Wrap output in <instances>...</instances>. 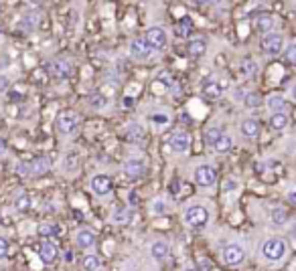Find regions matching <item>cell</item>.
I'll list each match as a JSON object with an SVG mask.
<instances>
[{
	"mask_svg": "<svg viewBox=\"0 0 296 271\" xmlns=\"http://www.w3.org/2000/svg\"><path fill=\"white\" fill-rule=\"evenodd\" d=\"M221 188H223V192H225V194H229V192H235V190L240 188V182H238L235 178H225V182H223V186H221Z\"/></svg>",
	"mask_w": 296,
	"mask_h": 271,
	"instance_id": "e575fe53",
	"label": "cell"
},
{
	"mask_svg": "<svg viewBox=\"0 0 296 271\" xmlns=\"http://www.w3.org/2000/svg\"><path fill=\"white\" fill-rule=\"evenodd\" d=\"M144 172H146V166H144V162H142V160L132 158V160H128V162L124 164V174H126L128 178H132V180L142 178V176H144Z\"/></svg>",
	"mask_w": 296,
	"mask_h": 271,
	"instance_id": "4fadbf2b",
	"label": "cell"
},
{
	"mask_svg": "<svg viewBox=\"0 0 296 271\" xmlns=\"http://www.w3.org/2000/svg\"><path fill=\"white\" fill-rule=\"evenodd\" d=\"M150 255L154 257V259H164L166 255H168V245L164 243V241H154L152 245H150Z\"/></svg>",
	"mask_w": 296,
	"mask_h": 271,
	"instance_id": "603a6c76",
	"label": "cell"
},
{
	"mask_svg": "<svg viewBox=\"0 0 296 271\" xmlns=\"http://www.w3.org/2000/svg\"><path fill=\"white\" fill-rule=\"evenodd\" d=\"M217 180V172L211 164H201L195 168V182L199 186H213Z\"/></svg>",
	"mask_w": 296,
	"mask_h": 271,
	"instance_id": "5b68a950",
	"label": "cell"
},
{
	"mask_svg": "<svg viewBox=\"0 0 296 271\" xmlns=\"http://www.w3.org/2000/svg\"><path fill=\"white\" fill-rule=\"evenodd\" d=\"M4 148H6V146H4V140H0V154L4 152Z\"/></svg>",
	"mask_w": 296,
	"mask_h": 271,
	"instance_id": "7dc6e473",
	"label": "cell"
},
{
	"mask_svg": "<svg viewBox=\"0 0 296 271\" xmlns=\"http://www.w3.org/2000/svg\"><path fill=\"white\" fill-rule=\"evenodd\" d=\"M130 57L132 59H146L148 55H150V47H148V43L144 41V37H136L132 43H130Z\"/></svg>",
	"mask_w": 296,
	"mask_h": 271,
	"instance_id": "8fae6325",
	"label": "cell"
},
{
	"mask_svg": "<svg viewBox=\"0 0 296 271\" xmlns=\"http://www.w3.org/2000/svg\"><path fill=\"white\" fill-rule=\"evenodd\" d=\"M268 108L274 112V114H284V108H286V99L282 95H272L268 99Z\"/></svg>",
	"mask_w": 296,
	"mask_h": 271,
	"instance_id": "484cf974",
	"label": "cell"
},
{
	"mask_svg": "<svg viewBox=\"0 0 296 271\" xmlns=\"http://www.w3.org/2000/svg\"><path fill=\"white\" fill-rule=\"evenodd\" d=\"M100 265H102V261H100V257L98 255H85L83 257V261H81V267L85 271H98L100 269Z\"/></svg>",
	"mask_w": 296,
	"mask_h": 271,
	"instance_id": "f1b7e54d",
	"label": "cell"
},
{
	"mask_svg": "<svg viewBox=\"0 0 296 271\" xmlns=\"http://www.w3.org/2000/svg\"><path fill=\"white\" fill-rule=\"evenodd\" d=\"M262 51L266 53V55H278V53H282V47H284V39H282V35H278V32H270V35H266L264 39H262Z\"/></svg>",
	"mask_w": 296,
	"mask_h": 271,
	"instance_id": "ba28073f",
	"label": "cell"
},
{
	"mask_svg": "<svg viewBox=\"0 0 296 271\" xmlns=\"http://www.w3.org/2000/svg\"><path fill=\"white\" fill-rule=\"evenodd\" d=\"M191 26H193V22H191V18L189 16H185L176 26H174V35L176 37H181V39H185V37H189V32H191Z\"/></svg>",
	"mask_w": 296,
	"mask_h": 271,
	"instance_id": "4316f807",
	"label": "cell"
},
{
	"mask_svg": "<svg viewBox=\"0 0 296 271\" xmlns=\"http://www.w3.org/2000/svg\"><path fill=\"white\" fill-rule=\"evenodd\" d=\"M235 97H238V99H244V97H246V95H244V89H242V87H238V89H235Z\"/></svg>",
	"mask_w": 296,
	"mask_h": 271,
	"instance_id": "f6af8a7d",
	"label": "cell"
},
{
	"mask_svg": "<svg viewBox=\"0 0 296 271\" xmlns=\"http://www.w3.org/2000/svg\"><path fill=\"white\" fill-rule=\"evenodd\" d=\"M90 186H92V190H94L96 196H108V194L112 192V188H114L112 178H110L108 174H96V176L92 178Z\"/></svg>",
	"mask_w": 296,
	"mask_h": 271,
	"instance_id": "9c48e42d",
	"label": "cell"
},
{
	"mask_svg": "<svg viewBox=\"0 0 296 271\" xmlns=\"http://www.w3.org/2000/svg\"><path fill=\"white\" fill-rule=\"evenodd\" d=\"M170 148L176 152V154H185L189 152L191 148V136L187 132H176V134L170 136Z\"/></svg>",
	"mask_w": 296,
	"mask_h": 271,
	"instance_id": "7c38bea8",
	"label": "cell"
},
{
	"mask_svg": "<svg viewBox=\"0 0 296 271\" xmlns=\"http://www.w3.org/2000/svg\"><path fill=\"white\" fill-rule=\"evenodd\" d=\"M221 93H223V89H221V85L215 83V81H207V83L203 85V95H205L207 99H219Z\"/></svg>",
	"mask_w": 296,
	"mask_h": 271,
	"instance_id": "44dd1931",
	"label": "cell"
},
{
	"mask_svg": "<svg viewBox=\"0 0 296 271\" xmlns=\"http://www.w3.org/2000/svg\"><path fill=\"white\" fill-rule=\"evenodd\" d=\"M0 32H2V26H0Z\"/></svg>",
	"mask_w": 296,
	"mask_h": 271,
	"instance_id": "681fc988",
	"label": "cell"
},
{
	"mask_svg": "<svg viewBox=\"0 0 296 271\" xmlns=\"http://www.w3.org/2000/svg\"><path fill=\"white\" fill-rule=\"evenodd\" d=\"M8 89V79L4 75H0V93H4Z\"/></svg>",
	"mask_w": 296,
	"mask_h": 271,
	"instance_id": "7bdbcfd3",
	"label": "cell"
},
{
	"mask_svg": "<svg viewBox=\"0 0 296 271\" xmlns=\"http://www.w3.org/2000/svg\"><path fill=\"white\" fill-rule=\"evenodd\" d=\"M39 257H41L43 263L51 265V263H55V259L59 257V251H57V247H55L51 241H43L41 247H39Z\"/></svg>",
	"mask_w": 296,
	"mask_h": 271,
	"instance_id": "5bb4252c",
	"label": "cell"
},
{
	"mask_svg": "<svg viewBox=\"0 0 296 271\" xmlns=\"http://www.w3.org/2000/svg\"><path fill=\"white\" fill-rule=\"evenodd\" d=\"M256 28H258L260 32H264V37L270 35L272 28H274V16H272V14H262V16H258Z\"/></svg>",
	"mask_w": 296,
	"mask_h": 271,
	"instance_id": "ffe728a7",
	"label": "cell"
},
{
	"mask_svg": "<svg viewBox=\"0 0 296 271\" xmlns=\"http://www.w3.org/2000/svg\"><path fill=\"white\" fill-rule=\"evenodd\" d=\"M185 223L193 229H203L209 223V211L203 205H191L185 211Z\"/></svg>",
	"mask_w": 296,
	"mask_h": 271,
	"instance_id": "7a4b0ae2",
	"label": "cell"
},
{
	"mask_svg": "<svg viewBox=\"0 0 296 271\" xmlns=\"http://www.w3.org/2000/svg\"><path fill=\"white\" fill-rule=\"evenodd\" d=\"M270 221H272L274 227H284V225H288V211L282 209V207L272 209V213H270Z\"/></svg>",
	"mask_w": 296,
	"mask_h": 271,
	"instance_id": "ac0fdd59",
	"label": "cell"
},
{
	"mask_svg": "<svg viewBox=\"0 0 296 271\" xmlns=\"http://www.w3.org/2000/svg\"><path fill=\"white\" fill-rule=\"evenodd\" d=\"M286 59H288V63H292L296 67V43L286 47Z\"/></svg>",
	"mask_w": 296,
	"mask_h": 271,
	"instance_id": "ab89813d",
	"label": "cell"
},
{
	"mask_svg": "<svg viewBox=\"0 0 296 271\" xmlns=\"http://www.w3.org/2000/svg\"><path fill=\"white\" fill-rule=\"evenodd\" d=\"M77 162H79V160H77V154H75V152H73V154H67V156H65V170H69V172L75 170V168H77Z\"/></svg>",
	"mask_w": 296,
	"mask_h": 271,
	"instance_id": "8d00e7d4",
	"label": "cell"
},
{
	"mask_svg": "<svg viewBox=\"0 0 296 271\" xmlns=\"http://www.w3.org/2000/svg\"><path fill=\"white\" fill-rule=\"evenodd\" d=\"M223 261L227 265H240L246 261V249L240 243H229L223 249Z\"/></svg>",
	"mask_w": 296,
	"mask_h": 271,
	"instance_id": "8992f818",
	"label": "cell"
},
{
	"mask_svg": "<svg viewBox=\"0 0 296 271\" xmlns=\"http://www.w3.org/2000/svg\"><path fill=\"white\" fill-rule=\"evenodd\" d=\"M183 271H195V269H191V267H187V269H183Z\"/></svg>",
	"mask_w": 296,
	"mask_h": 271,
	"instance_id": "c3c4849f",
	"label": "cell"
},
{
	"mask_svg": "<svg viewBox=\"0 0 296 271\" xmlns=\"http://www.w3.org/2000/svg\"><path fill=\"white\" fill-rule=\"evenodd\" d=\"M150 122L156 124V126H164V124H168V118L164 114H152L150 116Z\"/></svg>",
	"mask_w": 296,
	"mask_h": 271,
	"instance_id": "f35d334b",
	"label": "cell"
},
{
	"mask_svg": "<svg viewBox=\"0 0 296 271\" xmlns=\"http://www.w3.org/2000/svg\"><path fill=\"white\" fill-rule=\"evenodd\" d=\"M258 63L256 61H252V59H246L242 65H240V71H242V75H246V77H254V75H258Z\"/></svg>",
	"mask_w": 296,
	"mask_h": 271,
	"instance_id": "83f0119b",
	"label": "cell"
},
{
	"mask_svg": "<svg viewBox=\"0 0 296 271\" xmlns=\"http://www.w3.org/2000/svg\"><path fill=\"white\" fill-rule=\"evenodd\" d=\"M168 209H170V205H168V200H166V198H154V200H152V205H150V211H152V215H156V217L166 215V213H168Z\"/></svg>",
	"mask_w": 296,
	"mask_h": 271,
	"instance_id": "cb8c5ba5",
	"label": "cell"
},
{
	"mask_svg": "<svg viewBox=\"0 0 296 271\" xmlns=\"http://www.w3.org/2000/svg\"><path fill=\"white\" fill-rule=\"evenodd\" d=\"M290 93H292V99L296 101V83L292 85V89H290Z\"/></svg>",
	"mask_w": 296,
	"mask_h": 271,
	"instance_id": "bcb514c9",
	"label": "cell"
},
{
	"mask_svg": "<svg viewBox=\"0 0 296 271\" xmlns=\"http://www.w3.org/2000/svg\"><path fill=\"white\" fill-rule=\"evenodd\" d=\"M37 22H39V16H37V14H26V16L20 20V26L28 32V30H33V28L37 26Z\"/></svg>",
	"mask_w": 296,
	"mask_h": 271,
	"instance_id": "1f68e13d",
	"label": "cell"
},
{
	"mask_svg": "<svg viewBox=\"0 0 296 271\" xmlns=\"http://www.w3.org/2000/svg\"><path fill=\"white\" fill-rule=\"evenodd\" d=\"M8 253V241L4 237H0V259H4Z\"/></svg>",
	"mask_w": 296,
	"mask_h": 271,
	"instance_id": "60d3db41",
	"label": "cell"
},
{
	"mask_svg": "<svg viewBox=\"0 0 296 271\" xmlns=\"http://www.w3.org/2000/svg\"><path fill=\"white\" fill-rule=\"evenodd\" d=\"M288 122H290V120H288L286 114H272V116H270V128H272V130H278V132H280V130H286V128H288Z\"/></svg>",
	"mask_w": 296,
	"mask_h": 271,
	"instance_id": "7402d4cb",
	"label": "cell"
},
{
	"mask_svg": "<svg viewBox=\"0 0 296 271\" xmlns=\"http://www.w3.org/2000/svg\"><path fill=\"white\" fill-rule=\"evenodd\" d=\"M49 158H45V156H39V158H35V160H31V162H20L18 166H16V170H18V174H24V176H28V174H45L47 170H49Z\"/></svg>",
	"mask_w": 296,
	"mask_h": 271,
	"instance_id": "3957f363",
	"label": "cell"
},
{
	"mask_svg": "<svg viewBox=\"0 0 296 271\" xmlns=\"http://www.w3.org/2000/svg\"><path fill=\"white\" fill-rule=\"evenodd\" d=\"M53 233H57V227H53V225H41L39 227V235L41 237H51Z\"/></svg>",
	"mask_w": 296,
	"mask_h": 271,
	"instance_id": "74e56055",
	"label": "cell"
},
{
	"mask_svg": "<svg viewBox=\"0 0 296 271\" xmlns=\"http://www.w3.org/2000/svg\"><path fill=\"white\" fill-rule=\"evenodd\" d=\"M134 221V211H130V209H116L114 213H112V223H122V225H128V223H132Z\"/></svg>",
	"mask_w": 296,
	"mask_h": 271,
	"instance_id": "e0dca14e",
	"label": "cell"
},
{
	"mask_svg": "<svg viewBox=\"0 0 296 271\" xmlns=\"http://www.w3.org/2000/svg\"><path fill=\"white\" fill-rule=\"evenodd\" d=\"M144 41H146L148 47H150L152 51H162V49L166 47V32H164V28H160V26H152V28H148L146 30Z\"/></svg>",
	"mask_w": 296,
	"mask_h": 271,
	"instance_id": "52a82bcc",
	"label": "cell"
},
{
	"mask_svg": "<svg viewBox=\"0 0 296 271\" xmlns=\"http://www.w3.org/2000/svg\"><path fill=\"white\" fill-rule=\"evenodd\" d=\"M221 136H223V132H221L217 126H213V128H209V130L205 132V144H209V146H215V142H217Z\"/></svg>",
	"mask_w": 296,
	"mask_h": 271,
	"instance_id": "f546056e",
	"label": "cell"
},
{
	"mask_svg": "<svg viewBox=\"0 0 296 271\" xmlns=\"http://www.w3.org/2000/svg\"><path fill=\"white\" fill-rule=\"evenodd\" d=\"M242 134L246 136V138H258L260 134V124H258V120H254V118H250V120H244L242 122Z\"/></svg>",
	"mask_w": 296,
	"mask_h": 271,
	"instance_id": "d6986e66",
	"label": "cell"
},
{
	"mask_svg": "<svg viewBox=\"0 0 296 271\" xmlns=\"http://www.w3.org/2000/svg\"><path fill=\"white\" fill-rule=\"evenodd\" d=\"M288 235H290V239H292V241L296 243V223L292 225V227H290V233H288Z\"/></svg>",
	"mask_w": 296,
	"mask_h": 271,
	"instance_id": "ee69618b",
	"label": "cell"
},
{
	"mask_svg": "<svg viewBox=\"0 0 296 271\" xmlns=\"http://www.w3.org/2000/svg\"><path fill=\"white\" fill-rule=\"evenodd\" d=\"M286 198H288V202H290V205H296V188H290V190H288Z\"/></svg>",
	"mask_w": 296,
	"mask_h": 271,
	"instance_id": "b9f144b4",
	"label": "cell"
},
{
	"mask_svg": "<svg viewBox=\"0 0 296 271\" xmlns=\"http://www.w3.org/2000/svg\"><path fill=\"white\" fill-rule=\"evenodd\" d=\"M90 104H92V108H96V110H102V108L108 104V97H104L102 93H94V95L90 97Z\"/></svg>",
	"mask_w": 296,
	"mask_h": 271,
	"instance_id": "836d02e7",
	"label": "cell"
},
{
	"mask_svg": "<svg viewBox=\"0 0 296 271\" xmlns=\"http://www.w3.org/2000/svg\"><path fill=\"white\" fill-rule=\"evenodd\" d=\"M14 207H16V211H26V209L31 207V196L20 194V196L14 200Z\"/></svg>",
	"mask_w": 296,
	"mask_h": 271,
	"instance_id": "d590c367",
	"label": "cell"
},
{
	"mask_svg": "<svg viewBox=\"0 0 296 271\" xmlns=\"http://www.w3.org/2000/svg\"><path fill=\"white\" fill-rule=\"evenodd\" d=\"M75 243H77V247H81V249H90V247H94V243H96V233L90 231V229H79L77 235H75Z\"/></svg>",
	"mask_w": 296,
	"mask_h": 271,
	"instance_id": "9a60e30c",
	"label": "cell"
},
{
	"mask_svg": "<svg viewBox=\"0 0 296 271\" xmlns=\"http://www.w3.org/2000/svg\"><path fill=\"white\" fill-rule=\"evenodd\" d=\"M231 146H233V138L227 134H223L217 142H215V146H213V150L215 152H219V154H225V152H229L231 150Z\"/></svg>",
	"mask_w": 296,
	"mask_h": 271,
	"instance_id": "d4e9b609",
	"label": "cell"
},
{
	"mask_svg": "<svg viewBox=\"0 0 296 271\" xmlns=\"http://www.w3.org/2000/svg\"><path fill=\"white\" fill-rule=\"evenodd\" d=\"M55 124H57L59 134L69 136L77 130V126H79V118H77L75 112H63V114L57 116V122H55Z\"/></svg>",
	"mask_w": 296,
	"mask_h": 271,
	"instance_id": "277c9868",
	"label": "cell"
},
{
	"mask_svg": "<svg viewBox=\"0 0 296 271\" xmlns=\"http://www.w3.org/2000/svg\"><path fill=\"white\" fill-rule=\"evenodd\" d=\"M142 136H144V130H142L138 124H130V128L126 130V138H128V140H132V142L142 140Z\"/></svg>",
	"mask_w": 296,
	"mask_h": 271,
	"instance_id": "4dcf8cb0",
	"label": "cell"
},
{
	"mask_svg": "<svg viewBox=\"0 0 296 271\" xmlns=\"http://www.w3.org/2000/svg\"><path fill=\"white\" fill-rule=\"evenodd\" d=\"M286 253H288V245H286V241L280 239V237L268 239V241H264V245H262V257L268 259V261H272V263L282 261V259L286 257Z\"/></svg>",
	"mask_w": 296,
	"mask_h": 271,
	"instance_id": "6da1fadb",
	"label": "cell"
},
{
	"mask_svg": "<svg viewBox=\"0 0 296 271\" xmlns=\"http://www.w3.org/2000/svg\"><path fill=\"white\" fill-rule=\"evenodd\" d=\"M244 104H246L248 108H258V106L262 104V97H260L256 91H250V93H246V97H244Z\"/></svg>",
	"mask_w": 296,
	"mask_h": 271,
	"instance_id": "d6a6232c",
	"label": "cell"
},
{
	"mask_svg": "<svg viewBox=\"0 0 296 271\" xmlns=\"http://www.w3.org/2000/svg\"><path fill=\"white\" fill-rule=\"evenodd\" d=\"M47 69L51 71V75H55V77H59V79H67V77H71V73H73V65H71L67 59H57V61L49 63Z\"/></svg>",
	"mask_w": 296,
	"mask_h": 271,
	"instance_id": "30bf717a",
	"label": "cell"
},
{
	"mask_svg": "<svg viewBox=\"0 0 296 271\" xmlns=\"http://www.w3.org/2000/svg\"><path fill=\"white\" fill-rule=\"evenodd\" d=\"M205 51H207V41H205V39H193V41H189V45H187V53H189L191 57H203Z\"/></svg>",
	"mask_w": 296,
	"mask_h": 271,
	"instance_id": "2e32d148",
	"label": "cell"
}]
</instances>
